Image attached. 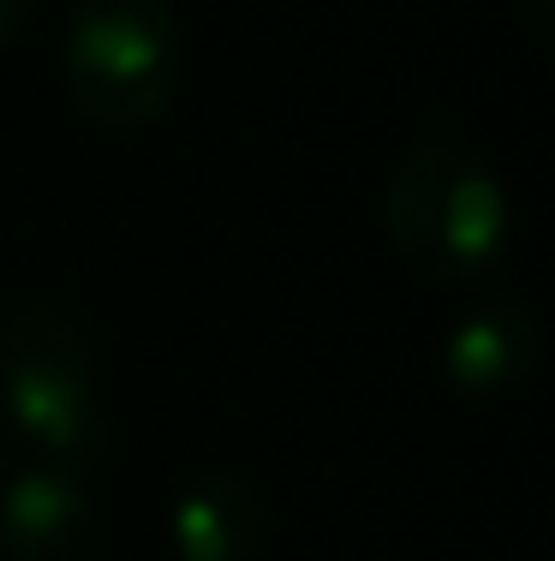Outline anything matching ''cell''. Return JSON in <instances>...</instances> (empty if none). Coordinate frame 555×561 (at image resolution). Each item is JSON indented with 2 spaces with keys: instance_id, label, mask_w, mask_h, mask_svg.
Wrapping results in <instances>:
<instances>
[{
  "instance_id": "8",
  "label": "cell",
  "mask_w": 555,
  "mask_h": 561,
  "mask_svg": "<svg viewBox=\"0 0 555 561\" xmlns=\"http://www.w3.org/2000/svg\"><path fill=\"white\" fill-rule=\"evenodd\" d=\"M31 12H36V0H0V48L19 43V31L31 24Z\"/></svg>"
},
{
  "instance_id": "4",
  "label": "cell",
  "mask_w": 555,
  "mask_h": 561,
  "mask_svg": "<svg viewBox=\"0 0 555 561\" xmlns=\"http://www.w3.org/2000/svg\"><path fill=\"white\" fill-rule=\"evenodd\" d=\"M96 490L90 472L60 460H36L12 472L0 496V550L7 561H96Z\"/></svg>"
},
{
  "instance_id": "6",
  "label": "cell",
  "mask_w": 555,
  "mask_h": 561,
  "mask_svg": "<svg viewBox=\"0 0 555 561\" xmlns=\"http://www.w3.org/2000/svg\"><path fill=\"white\" fill-rule=\"evenodd\" d=\"M269 538V502L233 472H204L167 507V543L180 561H251Z\"/></svg>"
},
{
  "instance_id": "7",
  "label": "cell",
  "mask_w": 555,
  "mask_h": 561,
  "mask_svg": "<svg viewBox=\"0 0 555 561\" xmlns=\"http://www.w3.org/2000/svg\"><path fill=\"white\" fill-rule=\"evenodd\" d=\"M513 12H520V24H525L532 43H550L555 36V0H513Z\"/></svg>"
},
{
  "instance_id": "1",
  "label": "cell",
  "mask_w": 555,
  "mask_h": 561,
  "mask_svg": "<svg viewBox=\"0 0 555 561\" xmlns=\"http://www.w3.org/2000/svg\"><path fill=\"white\" fill-rule=\"evenodd\" d=\"M382 233L394 257L436 287L490 275L508 257L513 209L496 168L454 138H430L389 173Z\"/></svg>"
},
{
  "instance_id": "3",
  "label": "cell",
  "mask_w": 555,
  "mask_h": 561,
  "mask_svg": "<svg viewBox=\"0 0 555 561\" xmlns=\"http://www.w3.org/2000/svg\"><path fill=\"white\" fill-rule=\"evenodd\" d=\"M0 412L72 472H96L108 454L102 382L90 335L60 305H12L0 317Z\"/></svg>"
},
{
  "instance_id": "5",
  "label": "cell",
  "mask_w": 555,
  "mask_h": 561,
  "mask_svg": "<svg viewBox=\"0 0 555 561\" xmlns=\"http://www.w3.org/2000/svg\"><path fill=\"white\" fill-rule=\"evenodd\" d=\"M544 335H537V317L520 299H496L484 311H472L466 323L448 329L442 341V377L454 394L466 400H496L532 382Z\"/></svg>"
},
{
  "instance_id": "2",
  "label": "cell",
  "mask_w": 555,
  "mask_h": 561,
  "mask_svg": "<svg viewBox=\"0 0 555 561\" xmlns=\"http://www.w3.org/2000/svg\"><path fill=\"white\" fill-rule=\"evenodd\" d=\"M185 36L162 0H78L60 36L66 102L102 131H138L180 96Z\"/></svg>"
}]
</instances>
